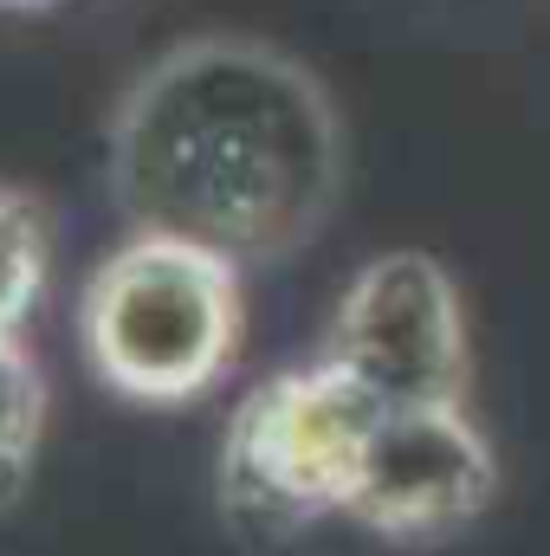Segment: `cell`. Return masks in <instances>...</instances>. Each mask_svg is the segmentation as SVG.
Returning <instances> with one entry per match:
<instances>
[{
    "mask_svg": "<svg viewBox=\"0 0 550 556\" xmlns=\"http://www.w3.org/2000/svg\"><path fill=\"white\" fill-rule=\"evenodd\" d=\"M240 343V266L137 233L85 291V350L98 376L130 402H188L221 382Z\"/></svg>",
    "mask_w": 550,
    "mask_h": 556,
    "instance_id": "obj_2",
    "label": "cell"
},
{
    "mask_svg": "<svg viewBox=\"0 0 550 556\" xmlns=\"http://www.w3.org/2000/svg\"><path fill=\"white\" fill-rule=\"evenodd\" d=\"M111 175L137 233L240 266L317 233L343 181V130L324 85L285 52L195 39L124 98Z\"/></svg>",
    "mask_w": 550,
    "mask_h": 556,
    "instance_id": "obj_1",
    "label": "cell"
},
{
    "mask_svg": "<svg viewBox=\"0 0 550 556\" xmlns=\"http://www.w3.org/2000/svg\"><path fill=\"white\" fill-rule=\"evenodd\" d=\"M46 285V220L26 194L0 188V337L26 324Z\"/></svg>",
    "mask_w": 550,
    "mask_h": 556,
    "instance_id": "obj_6",
    "label": "cell"
},
{
    "mask_svg": "<svg viewBox=\"0 0 550 556\" xmlns=\"http://www.w3.org/2000/svg\"><path fill=\"white\" fill-rule=\"evenodd\" d=\"M330 369L383 415L460 408L466 324L453 278L427 253H383L350 278L330 330Z\"/></svg>",
    "mask_w": 550,
    "mask_h": 556,
    "instance_id": "obj_4",
    "label": "cell"
},
{
    "mask_svg": "<svg viewBox=\"0 0 550 556\" xmlns=\"http://www.w3.org/2000/svg\"><path fill=\"white\" fill-rule=\"evenodd\" d=\"M39 408H46V389H39L33 356L13 337H0V498L26 479V459L39 440Z\"/></svg>",
    "mask_w": 550,
    "mask_h": 556,
    "instance_id": "obj_7",
    "label": "cell"
},
{
    "mask_svg": "<svg viewBox=\"0 0 550 556\" xmlns=\"http://www.w3.org/2000/svg\"><path fill=\"white\" fill-rule=\"evenodd\" d=\"M383 408H370L330 363L273 376L240 402L227 427V505L240 518L266 525H304L317 511H343L357 453Z\"/></svg>",
    "mask_w": 550,
    "mask_h": 556,
    "instance_id": "obj_3",
    "label": "cell"
},
{
    "mask_svg": "<svg viewBox=\"0 0 550 556\" xmlns=\"http://www.w3.org/2000/svg\"><path fill=\"white\" fill-rule=\"evenodd\" d=\"M7 7H39V0H7Z\"/></svg>",
    "mask_w": 550,
    "mask_h": 556,
    "instance_id": "obj_8",
    "label": "cell"
},
{
    "mask_svg": "<svg viewBox=\"0 0 550 556\" xmlns=\"http://www.w3.org/2000/svg\"><path fill=\"white\" fill-rule=\"evenodd\" d=\"M492 498V453L460 408L376 415L343 511L383 538H440Z\"/></svg>",
    "mask_w": 550,
    "mask_h": 556,
    "instance_id": "obj_5",
    "label": "cell"
}]
</instances>
